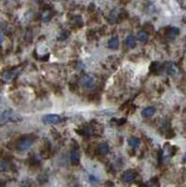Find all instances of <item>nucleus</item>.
I'll use <instances>...</instances> for the list:
<instances>
[{
    "mask_svg": "<svg viewBox=\"0 0 186 187\" xmlns=\"http://www.w3.org/2000/svg\"><path fill=\"white\" fill-rule=\"evenodd\" d=\"M97 151L99 152V154L101 155H106L108 154V152H109V145L107 143H100L97 147Z\"/></svg>",
    "mask_w": 186,
    "mask_h": 187,
    "instance_id": "6",
    "label": "nucleus"
},
{
    "mask_svg": "<svg viewBox=\"0 0 186 187\" xmlns=\"http://www.w3.org/2000/svg\"><path fill=\"white\" fill-rule=\"evenodd\" d=\"M3 40H4V37H3V35L1 33H0V44L3 42Z\"/></svg>",
    "mask_w": 186,
    "mask_h": 187,
    "instance_id": "17",
    "label": "nucleus"
},
{
    "mask_svg": "<svg viewBox=\"0 0 186 187\" xmlns=\"http://www.w3.org/2000/svg\"><path fill=\"white\" fill-rule=\"evenodd\" d=\"M143 28H144V32H148V33H152V31H153V26L151 25V24H145V26H143Z\"/></svg>",
    "mask_w": 186,
    "mask_h": 187,
    "instance_id": "16",
    "label": "nucleus"
},
{
    "mask_svg": "<svg viewBox=\"0 0 186 187\" xmlns=\"http://www.w3.org/2000/svg\"><path fill=\"white\" fill-rule=\"evenodd\" d=\"M9 167V163L5 159H0V171H5Z\"/></svg>",
    "mask_w": 186,
    "mask_h": 187,
    "instance_id": "15",
    "label": "nucleus"
},
{
    "mask_svg": "<svg viewBox=\"0 0 186 187\" xmlns=\"http://www.w3.org/2000/svg\"><path fill=\"white\" fill-rule=\"evenodd\" d=\"M139 143H140V141H139V139H138L137 138L132 137V138H130L128 139V144H129L132 148H134V149L137 148V147L139 146Z\"/></svg>",
    "mask_w": 186,
    "mask_h": 187,
    "instance_id": "11",
    "label": "nucleus"
},
{
    "mask_svg": "<svg viewBox=\"0 0 186 187\" xmlns=\"http://www.w3.org/2000/svg\"><path fill=\"white\" fill-rule=\"evenodd\" d=\"M108 46H109V48H110L112 50H116L119 47V40H118V38L117 37L111 38L108 42Z\"/></svg>",
    "mask_w": 186,
    "mask_h": 187,
    "instance_id": "8",
    "label": "nucleus"
},
{
    "mask_svg": "<svg viewBox=\"0 0 186 187\" xmlns=\"http://www.w3.org/2000/svg\"><path fill=\"white\" fill-rule=\"evenodd\" d=\"M183 162H186V153H185L184 156H183Z\"/></svg>",
    "mask_w": 186,
    "mask_h": 187,
    "instance_id": "18",
    "label": "nucleus"
},
{
    "mask_svg": "<svg viewBox=\"0 0 186 187\" xmlns=\"http://www.w3.org/2000/svg\"><path fill=\"white\" fill-rule=\"evenodd\" d=\"M81 83L83 87L85 88H92L94 87L95 85V80L92 78V77H89V76H85L83 77L81 80Z\"/></svg>",
    "mask_w": 186,
    "mask_h": 187,
    "instance_id": "4",
    "label": "nucleus"
},
{
    "mask_svg": "<svg viewBox=\"0 0 186 187\" xmlns=\"http://www.w3.org/2000/svg\"><path fill=\"white\" fill-rule=\"evenodd\" d=\"M179 28H176V27H170V28L168 29V31H167V36H168V38L173 39V38H175L177 35H179Z\"/></svg>",
    "mask_w": 186,
    "mask_h": 187,
    "instance_id": "12",
    "label": "nucleus"
},
{
    "mask_svg": "<svg viewBox=\"0 0 186 187\" xmlns=\"http://www.w3.org/2000/svg\"><path fill=\"white\" fill-rule=\"evenodd\" d=\"M165 71H166L168 74H170V75H173V74H175V72H176V69H175L173 64L170 63V62H167V63L165 64Z\"/></svg>",
    "mask_w": 186,
    "mask_h": 187,
    "instance_id": "10",
    "label": "nucleus"
},
{
    "mask_svg": "<svg viewBox=\"0 0 186 187\" xmlns=\"http://www.w3.org/2000/svg\"><path fill=\"white\" fill-rule=\"evenodd\" d=\"M125 44L129 47V48H135L136 47V39L134 36L130 35L126 38L125 40Z\"/></svg>",
    "mask_w": 186,
    "mask_h": 187,
    "instance_id": "9",
    "label": "nucleus"
},
{
    "mask_svg": "<svg viewBox=\"0 0 186 187\" xmlns=\"http://www.w3.org/2000/svg\"><path fill=\"white\" fill-rule=\"evenodd\" d=\"M31 147H32V141L29 139H23L17 144V149L23 152L29 150Z\"/></svg>",
    "mask_w": 186,
    "mask_h": 187,
    "instance_id": "3",
    "label": "nucleus"
},
{
    "mask_svg": "<svg viewBox=\"0 0 186 187\" xmlns=\"http://www.w3.org/2000/svg\"><path fill=\"white\" fill-rule=\"evenodd\" d=\"M11 115H12V110H5V111L3 112V114L1 115V118H0V121H1V122H6V121H8V120L10 119Z\"/></svg>",
    "mask_w": 186,
    "mask_h": 187,
    "instance_id": "13",
    "label": "nucleus"
},
{
    "mask_svg": "<svg viewBox=\"0 0 186 187\" xmlns=\"http://www.w3.org/2000/svg\"><path fill=\"white\" fill-rule=\"evenodd\" d=\"M137 39H138L141 42H145V41L148 40V39H149V35H148L146 32L141 31V32H139V33L137 34Z\"/></svg>",
    "mask_w": 186,
    "mask_h": 187,
    "instance_id": "14",
    "label": "nucleus"
},
{
    "mask_svg": "<svg viewBox=\"0 0 186 187\" xmlns=\"http://www.w3.org/2000/svg\"><path fill=\"white\" fill-rule=\"evenodd\" d=\"M61 120V117L57 114H47L42 117V122L46 124H58Z\"/></svg>",
    "mask_w": 186,
    "mask_h": 187,
    "instance_id": "1",
    "label": "nucleus"
},
{
    "mask_svg": "<svg viewBox=\"0 0 186 187\" xmlns=\"http://www.w3.org/2000/svg\"><path fill=\"white\" fill-rule=\"evenodd\" d=\"M70 162L72 165L77 166L80 164V153L78 151H73L70 155Z\"/></svg>",
    "mask_w": 186,
    "mask_h": 187,
    "instance_id": "7",
    "label": "nucleus"
},
{
    "mask_svg": "<svg viewBox=\"0 0 186 187\" xmlns=\"http://www.w3.org/2000/svg\"><path fill=\"white\" fill-rule=\"evenodd\" d=\"M155 112V108L154 107H147L141 111V115L145 118L151 117Z\"/></svg>",
    "mask_w": 186,
    "mask_h": 187,
    "instance_id": "5",
    "label": "nucleus"
},
{
    "mask_svg": "<svg viewBox=\"0 0 186 187\" xmlns=\"http://www.w3.org/2000/svg\"><path fill=\"white\" fill-rule=\"evenodd\" d=\"M135 178H136V174L132 170H126V171H124L123 174V176H122V180L124 182H126V183H130V182L134 181Z\"/></svg>",
    "mask_w": 186,
    "mask_h": 187,
    "instance_id": "2",
    "label": "nucleus"
}]
</instances>
